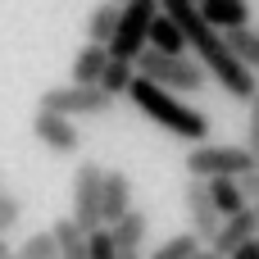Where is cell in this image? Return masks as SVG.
Instances as JSON below:
<instances>
[{
	"label": "cell",
	"instance_id": "cell-21",
	"mask_svg": "<svg viewBox=\"0 0 259 259\" xmlns=\"http://www.w3.org/2000/svg\"><path fill=\"white\" fill-rule=\"evenodd\" d=\"M191 250H200V237H196V232H178V237L159 241L150 255H141V259H187Z\"/></svg>",
	"mask_w": 259,
	"mask_h": 259
},
{
	"label": "cell",
	"instance_id": "cell-17",
	"mask_svg": "<svg viewBox=\"0 0 259 259\" xmlns=\"http://www.w3.org/2000/svg\"><path fill=\"white\" fill-rule=\"evenodd\" d=\"M205 187H209V200H214V209H219V219H228V214H237V209H246V196L237 191V178H209Z\"/></svg>",
	"mask_w": 259,
	"mask_h": 259
},
{
	"label": "cell",
	"instance_id": "cell-32",
	"mask_svg": "<svg viewBox=\"0 0 259 259\" xmlns=\"http://www.w3.org/2000/svg\"><path fill=\"white\" fill-rule=\"evenodd\" d=\"M255 168H259V150H255Z\"/></svg>",
	"mask_w": 259,
	"mask_h": 259
},
{
	"label": "cell",
	"instance_id": "cell-12",
	"mask_svg": "<svg viewBox=\"0 0 259 259\" xmlns=\"http://www.w3.org/2000/svg\"><path fill=\"white\" fill-rule=\"evenodd\" d=\"M196 9H200V18H205L214 32L250 27V5H246V0H200Z\"/></svg>",
	"mask_w": 259,
	"mask_h": 259
},
{
	"label": "cell",
	"instance_id": "cell-18",
	"mask_svg": "<svg viewBox=\"0 0 259 259\" xmlns=\"http://www.w3.org/2000/svg\"><path fill=\"white\" fill-rule=\"evenodd\" d=\"M223 41L232 46V55L259 77V32L255 27H232V32H223Z\"/></svg>",
	"mask_w": 259,
	"mask_h": 259
},
{
	"label": "cell",
	"instance_id": "cell-20",
	"mask_svg": "<svg viewBox=\"0 0 259 259\" xmlns=\"http://www.w3.org/2000/svg\"><path fill=\"white\" fill-rule=\"evenodd\" d=\"M114 27H118V5H96L91 9V18H87V41H96V46H105L109 36H114Z\"/></svg>",
	"mask_w": 259,
	"mask_h": 259
},
{
	"label": "cell",
	"instance_id": "cell-4",
	"mask_svg": "<svg viewBox=\"0 0 259 259\" xmlns=\"http://www.w3.org/2000/svg\"><path fill=\"white\" fill-rule=\"evenodd\" d=\"M155 14H159V0H123V5H118V27H114V36L105 41L109 59H127V64H132V59L146 50V36H150Z\"/></svg>",
	"mask_w": 259,
	"mask_h": 259
},
{
	"label": "cell",
	"instance_id": "cell-25",
	"mask_svg": "<svg viewBox=\"0 0 259 259\" xmlns=\"http://www.w3.org/2000/svg\"><path fill=\"white\" fill-rule=\"evenodd\" d=\"M237 191L246 196V205H259V168H255V164L237 178Z\"/></svg>",
	"mask_w": 259,
	"mask_h": 259
},
{
	"label": "cell",
	"instance_id": "cell-33",
	"mask_svg": "<svg viewBox=\"0 0 259 259\" xmlns=\"http://www.w3.org/2000/svg\"><path fill=\"white\" fill-rule=\"evenodd\" d=\"M109 5H123V0H109Z\"/></svg>",
	"mask_w": 259,
	"mask_h": 259
},
{
	"label": "cell",
	"instance_id": "cell-10",
	"mask_svg": "<svg viewBox=\"0 0 259 259\" xmlns=\"http://www.w3.org/2000/svg\"><path fill=\"white\" fill-rule=\"evenodd\" d=\"M255 232H259V219H255V209L246 205V209H237V214H228V219L219 223V232H214V237H209L205 246H209L214 255H232V250H237L241 241H250Z\"/></svg>",
	"mask_w": 259,
	"mask_h": 259
},
{
	"label": "cell",
	"instance_id": "cell-16",
	"mask_svg": "<svg viewBox=\"0 0 259 259\" xmlns=\"http://www.w3.org/2000/svg\"><path fill=\"white\" fill-rule=\"evenodd\" d=\"M50 237H55V250L64 259H87V232H82L73 219H59V223L50 228Z\"/></svg>",
	"mask_w": 259,
	"mask_h": 259
},
{
	"label": "cell",
	"instance_id": "cell-9",
	"mask_svg": "<svg viewBox=\"0 0 259 259\" xmlns=\"http://www.w3.org/2000/svg\"><path fill=\"white\" fill-rule=\"evenodd\" d=\"M182 205H187V219H191V232L200 237V241H209L214 232H219V209H214V200H209V187L200 182V178H191L187 187H182Z\"/></svg>",
	"mask_w": 259,
	"mask_h": 259
},
{
	"label": "cell",
	"instance_id": "cell-1",
	"mask_svg": "<svg viewBox=\"0 0 259 259\" xmlns=\"http://www.w3.org/2000/svg\"><path fill=\"white\" fill-rule=\"evenodd\" d=\"M159 9L178 23V32H182V41H187V50H196L200 59V68L209 73V77H219V87L232 96V100H250L259 96V77L232 55V46L223 41V32H214L205 18H200V9H196V0H159Z\"/></svg>",
	"mask_w": 259,
	"mask_h": 259
},
{
	"label": "cell",
	"instance_id": "cell-36",
	"mask_svg": "<svg viewBox=\"0 0 259 259\" xmlns=\"http://www.w3.org/2000/svg\"><path fill=\"white\" fill-rule=\"evenodd\" d=\"M0 191H5V187H0Z\"/></svg>",
	"mask_w": 259,
	"mask_h": 259
},
{
	"label": "cell",
	"instance_id": "cell-7",
	"mask_svg": "<svg viewBox=\"0 0 259 259\" xmlns=\"http://www.w3.org/2000/svg\"><path fill=\"white\" fill-rule=\"evenodd\" d=\"M100 178H105V168L91 159L77 164V173H73V223L82 232L100 228Z\"/></svg>",
	"mask_w": 259,
	"mask_h": 259
},
{
	"label": "cell",
	"instance_id": "cell-29",
	"mask_svg": "<svg viewBox=\"0 0 259 259\" xmlns=\"http://www.w3.org/2000/svg\"><path fill=\"white\" fill-rule=\"evenodd\" d=\"M0 259H23V255H18V250H5V255H0Z\"/></svg>",
	"mask_w": 259,
	"mask_h": 259
},
{
	"label": "cell",
	"instance_id": "cell-30",
	"mask_svg": "<svg viewBox=\"0 0 259 259\" xmlns=\"http://www.w3.org/2000/svg\"><path fill=\"white\" fill-rule=\"evenodd\" d=\"M5 250H9V246H5V237H0V255H5Z\"/></svg>",
	"mask_w": 259,
	"mask_h": 259
},
{
	"label": "cell",
	"instance_id": "cell-27",
	"mask_svg": "<svg viewBox=\"0 0 259 259\" xmlns=\"http://www.w3.org/2000/svg\"><path fill=\"white\" fill-rule=\"evenodd\" d=\"M223 259H259V237H250V241H241L232 255H223Z\"/></svg>",
	"mask_w": 259,
	"mask_h": 259
},
{
	"label": "cell",
	"instance_id": "cell-8",
	"mask_svg": "<svg viewBox=\"0 0 259 259\" xmlns=\"http://www.w3.org/2000/svg\"><path fill=\"white\" fill-rule=\"evenodd\" d=\"M32 132H36V141H41L46 150H55V155H73V150L82 146L77 123L64 118V114H55V109H36V114H32Z\"/></svg>",
	"mask_w": 259,
	"mask_h": 259
},
{
	"label": "cell",
	"instance_id": "cell-34",
	"mask_svg": "<svg viewBox=\"0 0 259 259\" xmlns=\"http://www.w3.org/2000/svg\"><path fill=\"white\" fill-rule=\"evenodd\" d=\"M50 259H64V255H50Z\"/></svg>",
	"mask_w": 259,
	"mask_h": 259
},
{
	"label": "cell",
	"instance_id": "cell-37",
	"mask_svg": "<svg viewBox=\"0 0 259 259\" xmlns=\"http://www.w3.org/2000/svg\"><path fill=\"white\" fill-rule=\"evenodd\" d=\"M255 32H259V27H255Z\"/></svg>",
	"mask_w": 259,
	"mask_h": 259
},
{
	"label": "cell",
	"instance_id": "cell-2",
	"mask_svg": "<svg viewBox=\"0 0 259 259\" xmlns=\"http://www.w3.org/2000/svg\"><path fill=\"white\" fill-rule=\"evenodd\" d=\"M123 100H132L150 123H159L164 132H173V137H182V141H191V146H200V141L209 137V114H205V109L187 105L182 96H173V91H164V87H155V82H146V77H132V87H127Z\"/></svg>",
	"mask_w": 259,
	"mask_h": 259
},
{
	"label": "cell",
	"instance_id": "cell-13",
	"mask_svg": "<svg viewBox=\"0 0 259 259\" xmlns=\"http://www.w3.org/2000/svg\"><path fill=\"white\" fill-rule=\"evenodd\" d=\"M146 232H150V214H146V209H127L123 219L109 223L114 250H141V246H146Z\"/></svg>",
	"mask_w": 259,
	"mask_h": 259
},
{
	"label": "cell",
	"instance_id": "cell-35",
	"mask_svg": "<svg viewBox=\"0 0 259 259\" xmlns=\"http://www.w3.org/2000/svg\"><path fill=\"white\" fill-rule=\"evenodd\" d=\"M196 5H200V0H196Z\"/></svg>",
	"mask_w": 259,
	"mask_h": 259
},
{
	"label": "cell",
	"instance_id": "cell-5",
	"mask_svg": "<svg viewBox=\"0 0 259 259\" xmlns=\"http://www.w3.org/2000/svg\"><path fill=\"white\" fill-rule=\"evenodd\" d=\"M250 164H255V155L246 146H205V141L191 146L187 159H182L187 178H200V182H209V178H241Z\"/></svg>",
	"mask_w": 259,
	"mask_h": 259
},
{
	"label": "cell",
	"instance_id": "cell-19",
	"mask_svg": "<svg viewBox=\"0 0 259 259\" xmlns=\"http://www.w3.org/2000/svg\"><path fill=\"white\" fill-rule=\"evenodd\" d=\"M132 77H137V68H132L127 59H109L96 87H100V91H105L109 100H118V96H127V87H132Z\"/></svg>",
	"mask_w": 259,
	"mask_h": 259
},
{
	"label": "cell",
	"instance_id": "cell-28",
	"mask_svg": "<svg viewBox=\"0 0 259 259\" xmlns=\"http://www.w3.org/2000/svg\"><path fill=\"white\" fill-rule=\"evenodd\" d=\"M187 259H223V255H214V250L205 246V250H191V255H187Z\"/></svg>",
	"mask_w": 259,
	"mask_h": 259
},
{
	"label": "cell",
	"instance_id": "cell-24",
	"mask_svg": "<svg viewBox=\"0 0 259 259\" xmlns=\"http://www.w3.org/2000/svg\"><path fill=\"white\" fill-rule=\"evenodd\" d=\"M18 219H23V200H18V196H9V191H0V237H5Z\"/></svg>",
	"mask_w": 259,
	"mask_h": 259
},
{
	"label": "cell",
	"instance_id": "cell-31",
	"mask_svg": "<svg viewBox=\"0 0 259 259\" xmlns=\"http://www.w3.org/2000/svg\"><path fill=\"white\" fill-rule=\"evenodd\" d=\"M250 209H255V219H259V205H250Z\"/></svg>",
	"mask_w": 259,
	"mask_h": 259
},
{
	"label": "cell",
	"instance_id": "cell-14",
	"mask_svg": "<svg viewBox=\"0 0 259 259\" xmlns=\"http://www.w3.org/2000/svg\"><path fill=\"white\" fill-rule=\"evenodd\" d=\"M105 64H109V50H105V46H96V41H87V46L73 55V82L96 87V82H100V73H105Z\"/></svg>",
	"mask_w": 259,
	"mask_h": 259
},
{
	"label": "cell",
	"instance_id": "cell-6",
	"mask_svg": "<svg viewBox=\"0 0 259 259\" xmlns=\"http://www.w3.org/2000/svg\"><path fill=\"white\" fill-rule=\"evenodd\" d=\"M36 109H55V114H64V118H100V114L114 109V100H109L100 87L68 82V87H50V91L41 96Z\"/></svg>",
	"mask_w": 259,
	"mask_h": 259
},
{
	"label": "cell",
	"instance_id": "cell-38",
	"mask_svg": "<svg viewBox=\"0 0 259 259\" xmlns=\"http://www.w3.org/2000/svg\"><path fill=\"white\" fill-rule=\"evenodd\" d=\"M255 237H259V232H255Z\"/></svg>",
	"mask_w": 259,
	"mask_h": 259
},
{
	"label": "cell",
	"instance_id": "cell-26",
	"mask_svg": "<svg viewBox=\"0 0 259 259\" xmlns=\"http://www.w3.org/2000/svg\"><path fill=\"white\" fill-rule=\"evenodd\" d=\"M246 105H250V118H246V150L255 155L259 150V96H250Z\"/></svg>",
	"mask_w": 259,
	"mask_h": 259
},
{
	"label": "cell",
	"instance_id": "cell-3",
	"mask_svg": "<svg viewBox=\"0 0 259 259\" xmlns=\"http://www.w3.org/2000/svg\"><path fill=\"white\" fill-rule=\"evenodd\" d=\"M132 68H137V77H146V82H155V87H164V91H173V96H196V91H205V82H209V73H205L196 59H187V55H164V50H150V46L132 59Z\"/></svg>",
	"mask_w": 259,
	"mask_h": 259
},
{
	"label": "cell",
	"instance_id": "cell-11",
	"mask_svg": "<svg viewBox=\"0 0 259 259\" xmlns=\"http://www.w3.org/2000/svg\"><path fill=\"white\" fill-rule=\"evenodd\" d=\"M127 209H132V182H127V173L123 168H105V178H100V223L109 228Z\"/></svg>",
	"mask_w": 259,
	"mask_h": 259
},
{
	"label": "cell",
	"instance_id": "cell-15",
	"mask_svg": "<svg viewBox=\"0 0 259 259\" xmlns=\"http://www.w3.org/2000/svg\"><path fill=\"white\" fill-rule=\"evenodd\" d=\"M146 46L150 50H164V55H187V41H182V32H178V23L159 9L155 14V23H150V36H146Z\"/></svg>",
	"mask_w": 259,
	"mask_h": 259
},
{
	"label": "cell",
	"instance_id": "cell-22",
	"mask_svg": "<svg viewBox=\"0 0 259 259\" xmlns=\"http://www.w3.org/2000/svg\"><path fill=\"white\" fill-rule=\"evenodd\" d=\"M114 237H109V228L100 223V228H91L87 232V259H114Z\"/></svg>",
	"mask_w": 259,
	"mask_h": 259
},
{
	"label": "cell",
	"instance_id": "cell-23",
	"mask_svg": "<svg viewBox=\"0 0 259 259\" xmlns=\"http://www.w3.org/2000/svg\"><path fill=\"white\" fill-rule=\"evenodd\" d=\"M18 255L23 259H50V255H59V250H55V237H50V232H32V237L18 246Z\"/></svg>",
	"mask_w": 259,
	"mask_h": 259
}]
</instances>
